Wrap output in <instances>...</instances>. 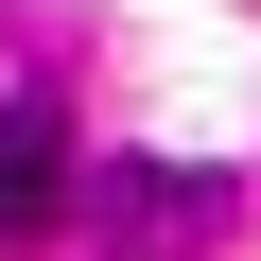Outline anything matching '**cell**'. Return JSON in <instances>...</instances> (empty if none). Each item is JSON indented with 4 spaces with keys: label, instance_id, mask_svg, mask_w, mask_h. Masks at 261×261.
Segmentation results:
<instances>
[{
    "label": "cell",
    "instance_id": "cell-1",
    "mask_svg": "<svg viewBox=\"0 0 261 261\" xmlns=\"http://www.w3.org/2000/svg\"><path fill=\"white\" fill-rule=\"evenodd\" d=\"M70 226H87L105 261H209V244L244 226V192H226L209 157H87Z\"/></svg>",
    "mask_w": 261,
    "mask_h": 261
},
{
    "label": "cell",
    "instance_id": "cell-2",
    "mask_svg": "<svg viewBox=\"0 0 261 261\" xmlns=\"http://www.w3.org/2000/svg\"><path fill=\"white\" fill-rule=\"evenodd\" d=\"M70 192H87L70 105H53V87H18V105H0V244H53V226H70Z\"/></svg>",
    "mask_w": 261,
    "mask_h": 261
}]
</instances>
